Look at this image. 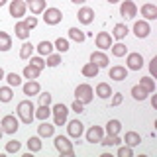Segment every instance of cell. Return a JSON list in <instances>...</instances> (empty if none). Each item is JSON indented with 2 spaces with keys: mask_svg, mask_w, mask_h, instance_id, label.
Returning a JSON list of instances; mask_svg holds the SVG:
<instances>
[{
  "mask_svg": "<svg viewBox=\"0 0 157 157\" xmlns=\"http://www.w3.org/2000/svg\"><path fill=\"white\" fill-rule=\"evenodd\" d=\"M112 86L108 85V82H98L96 85V90H94V94L98 96V98H102V100H106V98H110L112 96Z\"/></svg>",
  "mask_w": 157,
  "mask_h": 157,
  "instance_id": "cell-18",
  "label": "cell"
},
{
  "mask_svg": "<svg viewBox=\"0 0 157 157\" xmlns=\"http://www.w3.org/2000/svg\"><path fill=\"white\" fill-rule=\"evenodd\" d=\"M141 16H144V20H157V6L155 4H144L141 6Z\"/></svg>",
  "mask_w": 157,
  "mask_h": 157,
  "instance_id": "cell-20",
  "label": "cell"
},
{
  "mask_svg": "<svg viewBox=\"0 0 157 157\" xmlns=\"http://www.w3.org/2000/svg\"><path fill=\"white\" fill-rule=\"evenodd\" d=\"M39 73H41V69H37L36 65H32V63L24 67V77L29 78V81H36V78L39 77Z\"/></svg>",
  "mask_w": 157,
  "mask_h": 157,
  "instance_id": "cell-25",
  "label": "cell"
},
{
  "mask_svg": "<svg viewBox=\"0 0 157 157\" xmlns=\"http://www.w3.org/2000/svg\"><path fill=\"white\" fill-rule=\"evenodd\" d=\"M20 147H22V144L16 141V140H12V141H8V144H6V153H18Z\"/></svg>",
  "mask_w": 157,
  "mask_h": 157,
  "instance_id": "cell-42",
  "label": "cell"
},
{
  "mask_svg": "<svg viewBox=\"0 0 157 157\" xmlns=\"http://www.w3.org/2000/svg\"><path fill=\"white\" fill-rule=\"evenodd\" d=\"M14 32H16V37H20V39H28L32 29H29L24 22H16V28H14Z\"/></svg>",
  "mask_w": 157,
  "mask_h": 157,
  "instance_id": "cell-24",
  "label": "cell"
},
{
  "mask_svg": "<svg viewBox=\"0 0 157 157\" xmlns=\"http://www.w3.org/2000/svg\"><path fill=\"white\" fill-rule=\"evenodd\" d=\"M149 32H151V26H149V22L147 20H137V22L134 24V33L140 39H144L149 36Z\"/></svg>",
  "mask_w": 157,
  "mask_h": 157,
  "instance_id": "cell-12",
  "label": "cell"
},
{
  "mask_svg": "<svg viewBox=\"0 0 157 157\" xmlns=\"http://www.w3.org/2000/svg\"><path fill=\"white\" fill-rule=\"evenodd\" d=\"M53 47H55L59 53L69 51V39H67V37H57L55 41H53Z\"/></svg>",
  "mask_w": 157,
  "mask_h": 157,
  "instance_id": "cell-36",
  "label": "cell"
},
{
  "mask_svg": "<svg viewBox=\"0 0 157 157\" xmlns=\"http://www.w3.org/2000/svg\"><path fill=\"white\" fill-rule=\"evenodd\" d=\"M4 78H6L8 86H22V77H20L18 73H8Z\"/></svg>",
  "mask_w": 157,
  "mask_h": 157,
  "instance_id": "cell-37",
  "label": "cell"
},
{
  "mask_svg": "<svg viewBox=\"0 0 157 157\" xmlns=\"http://www.w3.org/2000/svg\"><path fill=\"white\" fill-rule=\"evenodd\" d=\"M69 39H73V41H77V43H82L86 39V33L78 28H71L69 29Z\"/></svg>",
  "mask_w": 157,
  "mask_h": 157,
  "instance_id": "cell-28",
  "label": "cell"
},
{
  "mask_svg": "<svg viewBox=\"0 0 157 157\" xmlns=\"http://www.w3.org/2000/svg\"><path fill=\"white\" fill-rule=\"evenodd\" d=\"M120 14H122L126 20H132V18L137 16V6L132 2V0H124V2L120 4Z\"/></svg>",
  "mask_w": 157,
  "mask_h": 157,
  "instance_id": "cell-11",
  "label": "cell"
},
{
  "mask_svg": "<svg viewBox=\"0 0 157 157\" xmlns=\"http://www.w3.org/2000/svg\"><path fill=\"white\" fill-rule=\"evenodd\" d=\"M118 157H134V149L130 145H122L118 149Z\"/></svg>",
  "mask_w": 157,
  "mask_h": 157,
  "instance_id": "cell-43",
  "label": "cell"
},
{
  "mask_svg": "<svg viewBox=\"0 0 157 157\" xmlns=\"http://www.w3.org/2000/svg\"><path fill=\"white\" fill-rule=\"evenodd\" d=\"M151 106L157 108V94H153V92H151Z\"/></svg>",
  "mask_w": 157,
  "mask_h": 157,
  "instance_id": "cell-50",
  "label": "cell"
},
{
  "mask_svg": "<svg viewBox=\"0 0 157 157\" xmlns=\"http://www.w3.org/2000/svg\"><path fill=\"white\" fill-rule=\"evenodd\" d=\"M22 88H24V94L26 96H36L41 92V86H39L37 81H28L26 85H22Z\"/></svg>",
  "mask_w": 157,
  "mask_h": 157,
  "instance_id": "cell-19",
  "label": "cell"
},
{
  "mask_svg": "<svg viewBox=\"0 0 157 157\" xmlns=\"http://www.w3.org/2000/svg\"><path fill=\"white\" fill-rule=\"evenodd\" d=\"M122 100H124V96L118 94V92H112V106H120Z\"/></svg>",
  "mask_w": 157,
  "mask_h": 157,
  "instance_id": "cell-47",
  "label": "cell"
},
{
  "mask_svg": "<svg viewBox=\"0 0 157 157\" xmlns=\"http://www.w3.org/2000/svg\"><path fill=\"white\" fill-rule=\"evenodd\" d=\"M55 149L65 157L75 155V147H73V141L69 140V136H55Z\"/></svg>",
  "mask_w": 157,
  "mask_h": 157,
  "instance_id": "cell-2",
  "label": "cell"
},
{
  "mask_svg": "<svg viewBox=\"0 0 157 157\" xmlns=\"http://www.w3.org/2000/svg\"><path fill=\"white\" fill-rule=\"evenodd\" d=\"M104 137V130L100 126H90L86 132V141L88 144H100V140Z\"/></svg>",
  "mask_w": 157,
  "mask_h": 157,
  "instance_id": "cell-13",
  "label": "cell"
},
{
  "mask_svg": "<svg viewBox=\"0 0 157 157\" xmlns=\"http://www.w3.org/2000/svg\"><path fill=\"white\" fill-rule=\"evenodd\" d=\"M33 116L37 118V120H49V116H51V108L49 106H43V104H39V108H36V112H33Z\"/></svg>",
  "mask_w": 157,
  "mask_h": 157,
  "instance_id": "cell-29",
  "label": "cell"
},
{
  "mask_svg": "<svg viewBox=\"0 0 157 157\" xmlns=\"http://www.w3.org/2000/svg\"><path fill=\"white\" fill-rule=\"evenodd\" d=\"M51 114H53V122H55V126H65V124H67L69 108L63 104V102H59V104H53Z\"/></svg>",
  "mask_w": 157,
  "mask_h": 157,
  "instance_id": "cell-3",
  "label": "cell"
},
{
  "mask_svg": "<svg viewBox=\"0 0 157 157\" xmlns=\"http://www.w3.org/2000/svg\"><path fill=\"white\" fill-rule=\"evenodd\" d=\"M122 141H126V145H130V147H136V145L141 144V136L137 134V132H126V136H124Z\"/></svg>",
  "mask_w": 157,
  "mask_h": 157,
  "instance_id": "cell-22",
  "label": "cell"
},
{
  "mask_svg": "<svg viewBox=\"0 0 157 157\" xmlns=\"http://www.w3.org/2000/svg\"><path fill=\"white\" fill-rule=\"evenodd\" d=\"M29 63H32V65H36L37 69H45V61H43L41 57H29Z\"/></svg>",
  "mask_w": 157,
  "mask_h": 157,
  "instance_id": "cell-44",
  "label": "cell"
},
{
  "mask_svg": "<svg viewBox=\"0 0 157 157\" xmlns=\"http://www.w3.org/2000/svg\"><path fill=\"white\" fill-rule=\"evenodd\" d=\"M90 63H94V65L98 69H102V67H108V55L104 51H92V55H90Z\"/></svg>",
  "mask_w": 157,
  "mask_h": 157,
  "instance_id": "cell-16",
  "label": "cell"
},
{
  "mask_svg": "<svg viewBox=\"0 0 157 157\" xmlns=\"http://www.w3.org/2000/svg\"><path fill=\"white\" fill-rule=\"evenodd\" d=\"M112 39H114V37H112L108 32H98L94 41H96V47L100 49V51H106V49L112 47Z\"/></svg>",
  "mask_w": 157,
  "mask_h": 157,
  "instance_id": "cell-10",
  "label": "cell"
},
{
  "mask_svg": "<svg viewBox=\"0 0 157 157\" xmlns=\"http://www.w3.org/2000/svg\"><path fill=\"white\" fill-rule=\"evenodd\" d=\"M33 112H36V106H33V102L32 100H22L18 104V108H16V114H18V118L24 122V124H32L33 122Z\"/></svg>",
  "mask_w": 157,
  "mask_h": 157,
  "instance_id": "cell-1",
  "label": "cell"
},
{
  "mask_svg": "<svg viewBox=\"0 0 157 157\" xmlns=\"http://www.w3.org/2000/svg\"><path fill=\"white\" fill-rule=\"evenodd\" d=\"M0 157H2V153H0Z\"/></svg>",
  "mask_w": 157,
  "mask_h": 157,
  "instance_id": "cell-56",
  "label": "cell"
},
{
  "mask_svg": "<svg viewBox=\"0 0 157 157\" xmlns=\"http://www.w3.org/2000/svg\"><path fill=\"white\" fill-rule=\"evenodd\" d=\"M24 24H26V26L29 28V29H33L37 26V18L36 16H26V20H24Z\"/></svg>",
  "mask_w": 157,
  "mask_h": 157,
  "instance_id": "cell-46",
  "label": "cell"
},
{
  "mask_svg": "<svg viewBox=\"0 0 157 157\" xmlns=\"http://www.w3.org/2000/svg\"><path fill=\"white\" fill-rule=\"evenodd\" d=\"M100 144L104 145V147H112V145H120L122 140H120V136H110V134H108L106 137H102V140H100Z\"/></svg>",
  "mask_w": 157,
  "mask_h": 157,
  "instance_id": "cell-35",
  "label": "cell"
},
{
  "mask_svg": "<svg viewBox=\"0 0 157 157\" xmlns=\"http://www.w3.org/2000/svg\"><path fill=\"white\" fill-rule=\"evenodd\" d=\"M12 49V37L6 32H0V51H10Z\"/></svg>",
  "mask_w": 157,
  "mask_h": 157,
  "instance_id": "cell-33",
  "label": "cell"
},
{
  "mask_svg": "<svg viewBox=\"0 0 157 157\" xmlns=\"http://www.w3.org/2000/svg\"><path fill=\"white\" fill-rule=\"evenodd\" d=\"M33 49H36V47H33L29 41H26L22 47H20V59H29V57H32V53H33Z\"/></svg>",
  "mask_w": 157,
  "mask_h": 157,
  "instance_id": "cell-38",
  "label": "cell"
},
{
  "mask_svg": "<svg viewBox=\"0 0 157 157\" xmlns=\"http://www.w3.org/2000/svg\"><path fill=\"white\" fill-rule=\"evenodd\" d=\"M39 104L51 106V94H49V92H43V94H39Z\"/></svg>",
  "mask_w": 157,
  "mask_h": 157,
  "instance_id": "cell-45",
  "label": "cell"
},
{
  "mask_svg": "<svg viewBox=\"0 0 157 157\" xmlns=\"http://www.w3.org/2000/svg\"><path fill=\"white\" fill-rule=\"evenodd\" d=\"M12 96V86H0V102H10Z\"/></svg>",
  "mask_w": 157,
  "mask_h": 157,
  "instance_id": "cell-40",
  "label": "cell"
},
{
  "mask_svg": "<svg viewBox=\"0 0 157 157\" xmlns=\"http://www.w3.org/2000/svg\"><path fill=\"white\" fill-rule=\"evenodd\" d=\"M36 49H37L39 55H49V53H53V43L43 39V41H39L37 45H36Z\"/></svg>",
  "mask_w": 157,
  "mask_h": 157,
  "instance_id": "cell-31",
  "label": "cell"
},
{
  "mask_svg": "<svg viewBox=\"0 0 157 157\" xmlns=\"http://www.w3.org/2000/svg\"><path fill=\"white\" fill-rule=\"evenodd\" d=\"M94 98V90H92L90 85H78L75 88V100H81L82 104H88Z\"/></svg>",
  "mask_w": 157,
  "mask_h": 157,
  "instance_id": "cell-4",
  "label": "cell"
},
{
  "mask_svg": "<svg viewBox=\"0 0 157 157\" xmlns=\"http://www.w3.org/2000/svg\"><path fill=\"white\" fill-rule=\"evenodd\" d=\"M108 2H110V4H116V2H120V0H108Z\"/></svg>",
  "mask_w": 157,
  "mask_h": 157,
  "instance_id": "cell-54",
  "label": "cell"
},
{
  "mask_svg": "<svg viewBox=\"0 0 157 157\" xmlns=\"http://www.w3.org/2000/svg\"><path fill=\"white\" fill-rule=\"evenodd\" d=\"M8 10H10V16H12L14 20H18V18H24V16H26L28 6H26V2H24V0H10Z\"/></svg>",
  "mask_w": 157,
  "mask_h": 157,
  "instance_id": "cell-7",
  "label": "cell"
},
{
  "mask_svg": "<svg viewBox=\"0 0 157 157\" xmlns=\"http://www.w3.org/2000/svg\"><path fill=\"white\" fill-rule=\"evenodd\" d=\"M110 51H112V55H114V57H124V55H128V47L124 45V43H112Z\"/></svg>",
  "mask_w": 157,
  "mask_h": 157,
  "instance_id": "cell-34",
  "label": "cell"
},
{
  "mask_svg": "<svg viewBox=\"0 0 157 157\" xmlns=\"http://www.w3.org/2000/svg\"><path fill=\"white\" fill-rule=\"evenodd\" d=\"M2 136H4V132H2V128H0V140H2Z\"/></svg>",
  "mask_w": 157,
  "mask_h": 157,
  "instance_id": "cell-55",
  "label": "cell"
},
{
  "mask_svg": "<svg viewBox=\"0 0 157 157\" xmlns=\"http://www.w3.org/2000/svg\"><path fill=\"white\" fill-rule=\"evenodd\" d=\"M0 128H2L4 134H16L18 128H20V120H18L16 116L8 114V116L2 118V122H0Z\"/></svg>",
  "mask_w": 157,
  "mask_h": 157,
  "instance_id": "cell-6",
  "label": "cell"
},
{
  "mask_svg": "<svg viewBox=\"0 0 157 157\" xmlns=\"http://www.w3.org/2000/svg\"><path fill=\"white\" fill-rule=\"evenodd\" d=\"M6 2H8V0H0V8H2V6H4Z\"/></svg>",
  "mask_w": 157,
  "mask_h": 157,
  "instance_id": "cell-53",
  "label": "cell"
},
{
  "mask_svg": "<svg viewBox=\"0 0 157 157\" xmlns=\"http://www.w3.org/2000/svg\"><path fill=\"white\" fill-rule=\"evenodd\" d=\"M140 86L144 88V90L147 92V94L155 92V81H153V77H141V81H140Z\"/></svg>",
  "mask_w": 157,
  "mask_h": 157,
  "instance_id": "cell-27",
  "label": "cell"
},
{
  "mask_svg": "<svg viewBox=\"0 0 157 157\" xmlns=\"http://www.w3.org/2000/svg\"><path fill=\"white\" fill-rule=\"evenodd\" d=\"M4 77H6V73H4V69L0 67V81H4Z\"/></svg>",
  "mask_w": 157,
  "mask_h": 157,
  "instance_id": "cell-51",
  "label": "cell"
},
{
  "mask_svg": "<svg viewBox=\"0 0 157 157\" xmlns=\"http://www.w3.org/2000/svg\"><path fill=\"white\" fill-rule=\"evenodd\" d=\"M77 18H78V22L85 24V26L86 24H92V20H94V10L88 8V6H82V8H78Z\"/></svg>",
  "mask_w": 157,
  "mask_h": 157,
  "instance_id": "cell-14",
  "label": "cell"
},
{
  "mask_svg": "<svg viewBox=\"0 0 157 157\" xmlns=\"http://www.w3.org/2000/svg\"><path fill=\"white\" fill-rule=\"evenodd\" d=\"M108 77H110L112 81H124V78H128V69L122 67V65H114L108 71Z\"/></svg>",
  "mask_w": 157,
  "mask_h": 157,
  "instance_id": "cell-15",
  "label": "cell"
},
{
  "mask_svg": "<svg viewBox=\"0 0 157 157\" xmlns=\"http://www.w3.org/2000/svg\"><path fill=\"white\" fill-rule=\"evenodd\" d=\"M82 132H85V124H82L81 120L67 122V134H69V137H75V140H78V137L82 136Z\"/></svg>",
  "mask_w": 157,
  "mask_h": 157,
  "instance_id": "cell-9",
  "label": "cell"
},
{
  "mask_svg": "<svg viewBox=\"0 0 157 157\" xmlns=\"http://www.w3.org/2000/svg\"><path fill=\"white\" fill-rule=\"evenodd\" d=\"M141 67H144V55H141V53H128L126 69H130V71H140Z\"/></svg>",
  "mask_w": 157,
  "mask_h": 157,
  "instance_id": "cell-8",
  "label": "cell"
},
{
  "mask_svg": "<svg viewBox=\"0 0 157 157\" xmlns=\"http://www.w3.org/2000/svg\"><path fill=\"white\" fill-rule=\"evenodd\" d=\"M130 92H132V96H134L136 100H145V98L149 96V94H147V92H145V90H144V88H141L140 85L132 86V90H130Z\"/></svg>",
  "mask_w": 157,
  "mask_h": 157,
  "instance_id": "cell-39",
  "label": "cell"
},
{
  "mask_svg": "<svg viewBox=\"0 0 157 157\" xmlns=\"http://www.w3.org/2000/svg\"><path fill=\"white\" fill-rule=\"evenodd\" d=\"M59 63H61V55H59V53H49L47 61H45V67H57Z\"/></svg>",
  "mask_w": 157,
  "mask_h": 157,
  "instance_id": "cell-41",
  "label": "cell"
},
{
  "mask_svg": "<svg viewBox=\"0 0 157 157\" xmlns=\"http://www.w3.org/2000/svg\"><path fill=\"white\" fill-rule=\"evenodd\" d=\"M98 71H100V69H98L94 63H85V65H82V69H81V73L85 77H88V78H94L96 75H98Z\"/></svg>",
  "mask_w": 157,
  "mask_h": 157,
  "instance_id": "cell-26",
  "label": "cell"
},
{
  "mask_svg": "<svg viewBox=\"0 0 157 157\" xmlns=\"http://www.w3.org/2000/svg\"><path fill=\"white\" fill-rule=\"evenodd\" d=\"M128 32H130V29H128L126 24H116V26H114V32H112L110 36L116 37V39H124L128 36Z\"/></svg>",
  "mask_w": 157,
  "mask_h": 157,
  "instance_id": "cell-30",
  "label": "cell"
},
{
  "mask_svg": "<svg viewBox=\"0 0 157 157\" xmlns=\"http://www.w3.org/2000/svg\"><path fill=\"white\" fill-rule=\"evenodd\" d=\"M73 110H75L77 112V114H81V112H85V104H82V102L81 100H75V102H73Z\"/></svg>",
  "mask_w": 157,
  "mask_h": 157,
  "instance_id": "cell-48",
  "label": "cell"
},
{
  "mask_svg": "<svg viewBox=\"0 0 157 157\" xmlns=\"http://www.w3.org/2000/svg\"><path fill=\"white\" fill-rule=\"evenodd\" d=\"M155 63H157V57H153V59H151V63H149V71H151L149 77H155Z\"/></svg>",
  "mask_w": 157,
  "mask_h": 157,
  "instance_id": "cell-49",
  "label": "cell"
},
{
  "mask_svg": "<svg viewBox=\"0 0 157 157\" xmlns=\"http://www.w3.org/2000/svg\"><path fill=\"white\" fill-rule=\"evenodd\" d=\"M41 14H43V22H45L47 26H57L63 20V12L59 8H45Z\"/></svg>",
  "mask_w": 157,
  "mask_h": 157,
  "instance_id": "cell-5",
  "label": "cell"
},
{
  "mask_svg": "<svg viewBox=\"0 0 157 157\" xmlns=\"http://www.w3.org/2000/svg\"><path fill=\"white\" fill-rule=\"evenodd\" d=\"M71 2H73V4H85L86 0H71Z\"/></svg>",
  "mask_w": 157,
  "mask_h": 157,
  "instance_id": "cell-52",
  "label": "cell"
},
{
  "mask_svg": "<svg viewBox=\"0 0 157 157\" xmlns=\"http://www.w3.org/2000/svg\"><path fill=\"white\" fill-rule=\"evenodd\" d=\"M41 147H43V144H41V137H39V136H32L28 140L29 153H39V151H41Z\"/></svg>",
  "mask_w": 157,
  "mask_h": 157,
  "instance_id": "cell-23",
  "label": "cell"
},
{
  "mask_svg": "<svg viewBox=\"0 0 157 157\" xmlns=\"http://www.w3.org/2000/svg\"><path fill=\"white\" fill-rule=\"evenodd\" d=\"M122 132V124H120V120H110L106 124V134H110V136H118Z\"/></svg>",
  "mask_w": 157,
  "mask_h": 157,
  "instance_id": "cell-32",
  "label": "cell"
},
{
  "mask_svg": "<svg viewBox=\"0 0 157 157\" xmlns=\"http://www.w3.org/2000/svg\"><path fill=\"white\" fill-rule=\"evenodd\" d=\"M26 6L32 10V14L36 16V14H41L43 10H45V0H28Z\"/></svg>",
  "mask_w": 157,
  "mask_h": 157,
  "instance_id": "cell-21",
  "label": "cell"
},
{
  "mask_svg": "<svg viewBox=\"0 0 157 157\" xmlns=\"http://www.w3.org/2000/svg\"><path fill=\"white\" fill-rule=\"evenodd\" d=\"M37 134H39V137H53L55 136V126H51L47 120H43L37 126Z\"/></svg>",
  "mask_w": 157,
  "mask_h": 157,
  "instance_id": "cell-17",
  "label": "cell"
}]
</instances>
